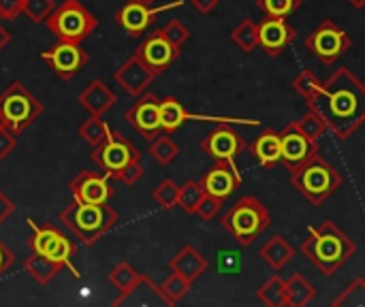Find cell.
<instances>
[{"label": "cell", "instance_id": "52", "mask_svg": "<svg viewBox=\"0 0 365 307\" xmlns=\"http://www.w3.org/2000/svg\"><path fill=\"white\" fill-rule=\"evenodd\" d=\"M0 126H2V124H0Z\"/></svg>", "mask_w": 365, "mask_h": 307}, {"label": "cell", "instance_id": "23", "mask_svg": "<svg viewBox=\"0 0 365 307\" xmlns=\"http://www.w3.org/2000/svg\"><path fill=\"white\" fill-rule=\"evenodd\" d=\"M210 263L207 259L195 248V246H184L171 261H169V269L184 276L190 282H197L205 271H207Z\"/></svg>", "mask_w": 365, "mask_h": 307}, {"label": "cell", "instance_id": "4", "mask_svg": "<svg viewBox=\"0 0 365 307\" xmlns=\"http://www.w3.org/2000/svg\"><path fill=\"white\" fill-rule=\"evenodd\" d=\"M291 184L308 203L319 207L342 186V175L325 160L321 152H317L312 158L291 171Z\"/></svg>", "mask_w": 365, "mask_h": 307}, {"label": "cell", "instance_id": "10", "mask_svg": "<svg viewBox=\"0 0 365 307\" xmlns=\"http://www.w3.org/2000/svg\"><path fill=\"white\" fill-rule=\"evenodd\" d=\"M353 41L346 30H342L334 19H323L317 30L306 38V49L314 53L323 64H334L340 60L349 49Z\"/></svg>", "mask_w": 365, "mask_h": 307}, {"label": "cell", "instance_id": "46", "mask_svg": "<svg viewBox=\"0 0 365 307\" xmlns=\"http://www.w3.org/2000/svg\"><path fill=\"white\" fill-rule=\"evenodd\" d=\"M13 263H15V254L0 241V278L13 267Z\"/></svg>", "mask_w": 365, "mask_h": 307}, {"label": "cell", "instance_id": "35", "mask_svg": "<svg viewBox=\"0 0 365 307\" xmlns=\"http://www.w3.org/2000/svg\"><path fill=\"white\" fill-rule=\"evenodd\" d=\"M259 9L265 13V17H278V19H289L299 6L302 0H257Z\"/></svg>", "mask_w": 365, "mask_h": 307}, {"label": "cell", "instance_id": "32", "mask_svg": "<svg viewBox=\"0 0 365 307\" xmlns=\"http://www.w3.org/2000/svg\"><path fill=\"white\" fill-rule=\"evenodd\" d=\"M259 299L261 303L269 307H284L287 306V280L280 276L269 278L261 288H259Z\"/></svg>", "mask_w": 365, "mask_h": 307}, {"label": "cell", "instance_id": "26", "mask_svg": "<svg viewBox=\"0 0 365 307\" xmlns=\"http://www.w3.org/2000/svg\"><path fill=\"white\" fill-rule=\"evenodd\" d=\"M186 120H190V113L184 109V105L178 98L167 96L160 100V128H163V132L173 135L175 130L182 128V124Z\"/></svg>", "mask_w": 365, "mask_h": 307}, {"label": "cell", "instance_id": "36", "mask_svg": "<svg viewBox=\"0 0 365 307\" xmlns=\"http://www.w3.org/2000/svg\"><path fill=\"white\" fill-rule=\"evenodd\" d=\"M152 199H154V203H158V207H163V209H173V207H178L180 186H178L173 179H163V182L152 190Z\"/></svg>", "mask_w": 365, "mask_h": 307}, {"label": "cell", "instance_id": "25", "mask_svg": "<svg viewBox=\"0 0 365 307\" xmlns=\"http://www.w3.org/2000/svg\"><path fill=\"white\" fill-rule=\"evenodd\" d=\"M259 256H261L263 263H267L272 269L280 271V269H284V267L293 261L295 248H293L282 235H274V237H269V239L261 246Z\"/></svg>", "mask_w": 365, "mask_h": 307}, {"label": "cell", "instance_id": "34", "mask_svg": "<svg viewBox=\"0 0 365 307\" xmlns=\"http://www.w3.org/2000/svg\"><path fill=\"white\" fill-rule=\"evenodd\" d=\"M203 194H205V190H203L201 182L190 179V182H186L184 186H180L178 205H180L186 214H195L197 207H199V203H201V199H203Z\"/></svg>", "mask_w": 365, "mask_h": 307}, {"label": "cell", "instance_id": "51", "mask_svg": "<svg viewBox=\"0 0 365 307\" xmlns=\"http://www.w3.org/2000/svg\"><path fill=\"white\" fill-rule=\"evenodd\" d=\"M143 2H148V4H150V2H156V0H143Z\"/></svg>", "mask_w": 365, "mask_h": 307}, {"label": "cell", "instance_id": "20", "mask_svg": "<svg viewBox=\"0 0 365 307\" xmlns=\"http://www.w3.org/2000/svg\"><path fill=\"white\" fill-rule=\"evenodd\" d=\"M201 186L207 194L227 201L240 186H242V175L237 167H231L227 162H216L203 177Z\"/></svg>", "mask_w": 365, "mask_h": 307}, {"label": "cell", "instance_id": "12", "mask_svg": "<svg viewBox=\"0 0 365 307\" xmlns=\"http://www.w3.org/2000/svg\"><path fill=\"white\" fill-rule=\"evenodd\" d=\"M182 49L175 47L165 34L163 30H154L135 51V56L154 73V77L163 75L178 58H180Z\"/></svg>", "mask_w": 365, "mask_h": 307}, {"label": "cell", "instance_id": "19", "mask_svg": "<svg viewBox=\"0 0 365 307\" xmlns=\"http://www.w3.org/2000/svg\"><path fill=\"white\" fill-rule=\"evenodd\" d=\"M113 79H115V83L126 92V94H130V96H139V94H143L148 88H150V83L154 81V73L133 53L128 60H124L120 66H118V71L113 73Z\"/></svg>", "mask_w": 365, "mask_h": 307}, {"label": "cell", "instance_id": "16", "mask_svg": "<svg viewBox=\"0 0 365 307\" xmlns=\"http://www.w3.org/2000/svg\"><path fill=\"white\" fill-rule=\"evenodd\" d=\"M68 190L75 201L79 203H90V205H103L109 203L113 194V186L109 184V175L94 173L90 169H83L71 184Z\"/></svg>", "mask_w": 365, "mask_h": 307}, {"label": "cell", "instance_id": "40", "mask_svg": "<svg viewBox=\"0 0 365 307\" xmlns=\"http://www.w3.org/2000/svg\"><path fill=\"white\" fill-rule=\"evenodd\" d=\"M53 9H56L53 0H24V11L21 13H26L30 21L41 24V21L47 19V15Z\"/></svg>", "mask_w": 365, "mask_h": 307}, {"label": "cell", "instance_id": "27", "mask_svg": "<svg viewBox=\"0 0 365 307\" xmlns=\"http://www.w3.org/2000/svg\"><path fill=\"white\" fill-rule=\"evenodd\" d=\"M24 269H26V274H28L36 284L45 286V284H49L64 267H62L60 263H53V261H49V259H45V256L32 252V256L26 259Z\"/></svg>", "mask_w": 365, "mask_h": 307}, {"label": "cell", "instance_id": "45", "mask_svg": "<svg viewBox=\"0 0 365 307\" xmlns=\"http://www.w3.org/2000/svg\"><path fill=\"white\" fill-rule=\"evenodd\" d=\"M24 11V0H0V19H15Z\"/></svg>", "mask_w": 365, "mask_h": 307}, {"label": "cell", "instance_id": "49", "mask_svg": "<svg viewBox=\"0 0 365 307\" xmlns=\"http://www.w3.org/2000/svg\"><path fill=\"white\" fill-rule=\"evenodd\" d=\"M9 43H11V32L0 24V51H2Z\"/></svg>", "mask_w": 365, "mask_h": 307}, {"label": "cell", "instance_id": "28", "mask_svg": "<svg viewBox=\"0 0 365 307\" xmlns=\"http://www.w3.org/2000/svg\"><path fill=\"white\" fill-rule=\"evenodd\" d=\"M317 299V288L299 274L287 280V306L306 307Z\"/></svg>", "mask_w": 365, "mask_h": 307}, {"label": "cell", "instance_id": "15", "mask_svg": "<svg viewBox=\"0 0 365 307\" xmlns=\"http://www.w3.org/2000/svg\"><path fill=\"white\" fill-rule=\"evenodd\" d=\"M41 58L60 79H66V81L73 79L90 60L88 53L79 47V43H64V41L43 51Z\"/></svg>", "mask_w": 365, "mask_h": 307}, {"label": "cell", "instance_id": "37", "mask_svg": "<svg viewBox=\"0 0 365 307\" xmlns=\"http://www.w3.org/2000/svg\"><path fill=\"white\" fill-rule=\"evenodd\" d=\"M295 126H297L308 139H312V141H319V139L327 132L325 120H323L314 109H308V113H306L304 118H299V120L295 122Z\"/></svg>", "mask_w": 365, "mask_h": 307}, {"label": "cell", "instance_id": "14", "mask_svg": "<svg viewBox=\"0 0 365 307\" xmlns=\"http://www.w3.org/2000/svg\"><path fill=\"white\" fill-rule=\"evenodd\" d=\"M124 120L148 141L163 132L160 128V100L152 92H143L137 96V103L124 113Z\"/></svg>", "mask_w": 365, "mask_h": 307}, {"label": "cell", "instance_id": "50", "mask_svg": "<svg viewBox=\"0 0 365 307\" xmlns=\"http://www.w3.org/2000/svg\"><path fill=\"white\" fill-rule=\"evenodd\" d=\"M353 9H364L365 6V0H346Z\"/></svg>", "mask_w": 365, "mask_h": 307}, {"label": "cell", "instance_id": "21", "mask_svg": "<svg viewBox=\"0 0 365 307\" xmlns=\"http://www.w3.org/2000/svg\"><path fill=\"white\" fill-rule=\"evenodd\" d=\"M248 150L252 152L255 160L265 167V169H274L276 165L282 162V143H280V132L274 128H265L250 145Z\"/></svg>", "mask_w": 365, "mask_h": 307}, {"label": "cell", "instance_id": "38", "mask_svg": "<svg viewBox=\"0 0 365 307\" xmlns=\"http://www.w3.org/2000/svg\"><path fill=\"white\" fill-rule=\"evenodd\" d=\"M334 307H365V280L357 278L351 286L334 301Z\"/></svg>", "mask_w": 365, "mask_h": 307}, {"label": "cell", "instance_id": "1", "mask_svg": "<svg viewBox=\"0 0 365 307\" xmlns=\"http://www.w3.org/2000/svg\"><path fill=\"white\" fill-rule=\"evenodd\" d=\"M308 109H314L340 141L349 139L365 122V85L346 68L340 66L319 88V92L306 100Z\"/></svg>", "mask_w": 365, "mask_h": 307}, {"label": "cell", "instance_id": "44", "mask_svg": "<svg viewBox=\"0 0 365 307\" xmlns=\"http://www.w3.org/2000/svg\"><path fill=\"white\" fill-rule=\"evenodd\" d=\"M15 147H17V135L0 126V160H4Z\"/></svg>", "mask_w": 365, "mask_h": 307}, {"label": "cell", "instance_id": "9", "mask_svg": "<svg viewBox=\"0 0 365 307\" xmlns=\"http://www.w3.org/2000/svg\"><path fill=\"white\" fill-rule=\"evenodd\" d=\"M92 162L109 177L118 175L135 162H141V152L118 130H109L107 137L92 150Z\"/></svg>", "mask_w": 365, "mask_h": 307}, {"label": "cell", "instance_id": "43", "mask_svg": "<svg viewBox=\"0 0 365 307\" xmlns=\"http://www.w3.org/2000/svg\"><path fill=\"white\" fill-rule=\"evenodd\" d=\"M143 173H145L143 165H141V162H135V165H130L128 169H124V171L118 175V182H122V184H126V186H133V184H137V182L143 177Z\"/></svg>", "mask_w": 365, "mask_h": 307}, {"label": "cell", "instance_id": "7", "mask_svg": "<svg viewBox=\"0 0 365 307\" xmlns=\"http://www.w3.org/2000/svg\"><path fill=\"white\" fill-rule=\"evenodd\" d=\"M43 113V105L24 88L21 81H13L0 94V124L13 135H21Z\"/></svg>", "mask_w": 365, "mask_h": 307}, {"label": "cell", "instance_id": "17", "mask_svg": "<svg viewBox=\"0 0 365 307\" xmlns=\"http://www.w3.org/2000/svg\"><path fill=\"white\" fill-rule=\"evenodd\" d=\"M280 143H282V165L289 167L291 171L299 165H304L308 158H312L317 152H321L319 141L308 139L297 126L295 122L289 124L282 132H280Z\"/></svg>", "mask_w": 365, "mask_h": 307}, {"label": "cell", "instance_id": "13", "mask_svg": "<svg viewBox=\"0 0 365 307\" xmlns=\"http://www.w3.org/2000/svg\"><path fill=\"white\" fill-rule=\"evenodd\" d=\"M182 4H184L182 0H175V2H171V4L152 9V6H150L148 2H143V0H128V2H124V4L120 6V11L115 13V21H118V26H120L126 34H130V36H141V34L152 26V21H154L156 15L169 11V9H178V6H182Z\"/></svg>", "mask_w": 365, "mask_h": 307}, {"label": "cell", "instance_id": "30", "mask_svg": "<svg viewBox=\"0 0 365 307\" xmlns=\"http://www.w3.org/2000/svg\"><path fill=\"white\" fill-rule=\"evenodd\" d=\"M231 41L246 53L255 51L259 47V24L252 19H242L231 32Z\"/></svg>", "mask_w": 365, "mask_h": 307}, {"label": "cell", "instance_id": "41", "mask_svg": "<svg viewBox=\"0 0 365 307\" xmlns=\"http://www.w3.org/2000/svg\"><path fill=\"white\" fill-rule=\"evenodd\" d=\"M160 30H163V34H165L175 47H180V49H182V45L190 38V30H188L182 21H178V19L167 21V26L160 28Z\"/></svg>", "mask_w": 365, "mask_h": 307}, {"label": "cell", "instance_id": "29", "mask_svg": "<svg viewBox=\"0 0 365 307\" xmlns=\"http://www.w3.org/2000/svg\"><path fill=\"white\" fill-rule=\"evenodd\" d=\"M190 286H192L190 280H186L184 276L171 271V276L158 288H160V297H163L165 306H178L190 293Z\"/></svg>", "mask_w": 365, "mask_h": 307}, {"label": "cell", "instance_id": "39", "mask_svg": "<svg viewBox=\"0 0 365 307\" xmlns=\"http://www.w3.org/2000/svg\"><path fill=\"white\" fill-rule=\"evenodd\" d=\"M321 85H323V83L319 81V77H317L312 71H302V73L293 79V90H295L299 96H304L306 100H310V98L319 92Z\"/></svg>", "mask_w": 365, "mask_h": 307}, {"label": "cell", "instance_id": "5", "mask_svg": "<svg viewBox=\"0 0 365 307\" xmlns=\"http://www.w3.org/2000/svg\"><path fill=\"white\" fill-rule=\"evenodd\" d=\"M222 229L242 246H252L272 224V216L267 207L252 194L242 197L220 220Z\"/></svg>", "mask_w": 365, "mask_h": 307}, {"label": "cell", "instance_id": "47", "mask_svg": "<svg viewBox=\"0 0 365 307\" xmlns=\"http://www.w3.org/2000/svg\"><path fill=\"white\" fill-rule=\"evenodd\" d=\"M15 212V205H13V201L0 190V224H4V220L11 216Z\"/></svg>", "mask_w": 365, "mask_h": 307}, {"label": "cell", "instance_id": "8", "mask_svg": "<svg viewBox=\"0 0 365 307\" xmlns=\"http://www.w3.org/2000/svg\"><path fill=\"white\" fill-rule=\"evenodd\" d=\"M30 231H32V237L28 241L30 250L34 254H41L53 263H60L62 267H66L75 278H79V271L77 267L73 265V254H75V244L68 239V235H64L58 227L53 224H34L30 218L26 220Z\"/></svg>", "mask_w": 365, "mask_h": 307}, {"label": "cell", "instance_id": "22", "mask_svg": "<svg viewBox=\"0 0 365 307\" xmlns=\"http://www.w3.org/2000/svg\"><path fill=\"white\" fill-rule=\"evenodd\" d=\"M118 103V96L111 88H107V83H103L101 79H92L86 90L79 94V105L90 113V115H103L107 113L113 105Z\"/></svg>", "mask_w": 365, "mask_h": 307}, {"label": "cell", "instance_id": "6", "mask_svg": "<svg viewBox=\"0 0 365 307\" xmlns=\"http://www.w3.org/2000/svg\"><path fill=\"white\" fill-rule=\"evenodd\" d=\"M45 26L51 34L58 36V41L81 43L98 28V17L90 13L79 0H64L47 15Z\"/></svg>", "mask_w": 365, "mask_h": 307}, {"label": "cell", "instance_id": "2", "mask_svg": "<svg viewBox=\"0 0 365 307\" xmlns=\"http://www.w3.org/2000/svg\"><path fill=\"white\" fill-rule=\"evenodd\" d=\"M306 259L327 278H331L349 259L357 254L355 241L331 220L310 227L308 237L302 244Z\"/></svg>", "mask_w": 365, "mask_h": 307}, {"label": "cell", "instance_id": "48", "mask_svg": "<svg viewBox=\"0 0 365 307\" xmlns=\"http://www.w3.org/2000/svg\"><path fill=\"white\" fill-rule=\"evenodd\" d=\"M218 2H220V0H190V4H192L201 15L214 13V9L218 6Z\"/></svg>", "mask_w": 365, "mask_h": 307}, {"label": "cell", "instance_id": "42", "mask_svg": "<svg viewBox=\"0 0 365 307\" xmlns=\"http://www.w3.org/2000/svg\"><path fill=\"white\" fill-rule=\"evenodd\" d=\"M222 203H225L222 199H216V197H212V194H207V192H205L195 214H197L201 220L210 222V220H214V218L220 214V209H222Z\"/></svg>", "mask_w": 365, "mask_h": 307}, {"label": "cell", "instance_id": "24", "mask_svg": "<svg viewBox=\"0 0 365 307\" xmlns=\"http://www.w3.org/2000/svg\"><path fill=\"white\" fill-rule=\"evenodd\" d=\"M145 276L143 274H137L128 263H118L111 274H109V282L120 291V297L113 301V306H122L126 303V299L143 284Z\"/></svg>", "mask_w": 365, "mask_h": 307}, {"label": "cell", "instance_id": "3", "mask_svg": "<svg viewBox=\"0 0 365 307\" xmlns=\"http://www.w3.org/2000/svg\"><path fill=\"white\" fill-rule=\"evenodd\" d=\"M60 222L88 248H92L105 233H109L118 224V214L109 207V203L103 205H90L71 201L60 212Z\"/></svg>", "mask_w": 365, "mask_h": 307}, {"label": "cell", "instance_id": "33", "mask_svg": "<svg viewBox=\"0 0 365 307\" xmlns=\"http://www.w3.org/2000/svg\"><path fill=\"white\" fill-rule=\"evenodd\" d=\"M79 137L88 143V145H92V147H96L105 137H107V132H109V126H107V122H103V118L101 115H90L81 126H79Z\"/></svg>", "mask_w": 365, "mask_h": 307}, {"label": "cell", "instance_id": "11", "mask_svg": "<svg viewBox=\"0 0 365 307\" xmlns=\"http://www.w3.org/2000/svg\"><path fill=\"white\" fill-rule=\"evenodd\" d=\"M201 150L216 162H227L231 167H235L237 156H242L248 150L246 139L235 132L231 126L220 124L218 128H214L203 141H201Z\"/></svg>", "mask_w": 365, "mask_h": 307}, {"label": "cell", "instance_id": "18", "mask_svg": "<svg viewBox=\"0 0 365 307\" xmlns=\"http://www.w3.org/2000/svg\"><path fill=\"white\" fill-rule=\"evenodd\" d=\"M295 41V28L287 19L265 17L259 24V47L269 56L278 58Z\"/></svg>", "mask_w": 365, "mask_h": 307}, {"label": "cell", "instance_id": "31", "mask_svg": "<svg viewBox=\"0 0 365 307\" xmlns=\"http://www.w3.org/2000/svg\"><path fill=\"white\" fill-rule=\"evenodd\" d=\"M148 152H150V156H152L158 165L167 167V165H171V162L180 156V145L165 132V135H158V137L152 139Z\"/></svg>", "mask_w": 365, "mask_h": 307}]
</instances>
